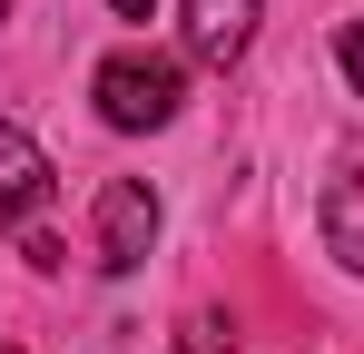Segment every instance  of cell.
<instances>
[{
    "label": "cell",
    "instance_id": "1",
    "mask_svg": "<svg viewBox=\"0 0 364 354\" xmlns=\"http://www.w3.org/2000/svg\"><path fill=\"white\" fill-rule=\"evenodd\" d=\"M89 99H99L109 128H168L178 99H187V69H178L168 50H119V59H99Z\"/></svg>",
    "mask_w": 364,
    "mask_h": 354
},
{
    "label": "cell",
    "instance_id": "2",
    "mask_svg": "<svg viewBox=\"0 0 364 354\" xmlns=\"http://www.w3.org/2000/svg\"><path fill=\"white\" fill-rule=\"evenodd\" d=\"M148 246H158V187L148 177H109L99 187V266L128 276V266H148Z\"/></svg>",
    "mask_w": 364,
    "mask_h": 354
},
{
    "label": "cell",
    "instance_id": "3",
    "mask_svg": "<svg viewBox=\"0 0 364 354\" xmlns=\"http://www.w3.org/2000/svg\"><path fill=\"white\" fill-rule=\"evenodd\" d=\"M256 20H266V0H187V50L207 69H237L246 40H256Z\"/></svg>",
    "mask_w": 364,
    "mask_h": 354
},
{
    "label": "cell",
    "instance_id": "4",
    "mask_svg": "<svg viewBox=\"0 0 364 354\" xmlns=\"http://www.w3.org/2000/svg\"><path fill=\"white\" fill-rule=\"evenodd\" d=\"M40 197H50V158H40V138L0 118V236L20 227V217H30Z\"/></svg>",
    "mask_w": 364,
    "mask_h": 354
},
{
    "label": "cell",
    "instance_id": "5",
    "mask_svg": "<svg viewBox=\"0 0 364 354\" xmlns=\"http://www.w3.org/2000/svg\"><path fill=\"white\" fill-rule=\"evenodd\" d=\"M315 217H325L335 266H345V276H364V168H335V177H325V207H315Z\"/></svg>",
    "mask_w": 364,
    "mask_h": 354
},
{
    "label": "cell",
    "instance_id": "6",
    "mask_svg": "<svg viewBox=\"0 0 364 354\" xmlns=\"http://www.w3.org/2000/svg\"><path fill=\"white\" fill-rule=\"evenodd\" d=\"M227 345H237L227 315H187V325H178V354H227Z\"/></svg>",
    "mask_w": 364,
    "mask_h": 354
},
{
    "label": "cell",
    "instance_id": "7",
    "mask_svg": "<svg viewBox=\"0 0 364 354\" xmlns=\"http://www.w3.org/2000/svg\"><path fill=\"white\" fill-rule=\"evenodd\" d=\"M335 59H345V79L364 89V20H345V30H335Z\"/></svg>",
    "mask_w": 364,
    "mask_h": 354
},
{
    "label": "cell",
    "instance_id": "8",
    "mask_svg": "<svg viewBox=\"0 0 364 354\" xmlns=\"http://www.w3.org/2000/svg\"><path fill=\"white\" fill-rule=\"evenodd\" d=\"M109 10H119V20H148V10H158V0H109Z\"/></svg>",
    "mask_w": 364,
    "mask_h": 354
},
{
    "label": "cell",
    "instance_id": "9",
    "mask_svg": "<svg viewBox=\"0 0 364 354\" xmlns=\"http://www.w3.org/2000/svg\"><path fill=\"white\" fill-rule=\"evenodd\" d=\"M0 10H10V0H0Z\"/></svg>",
    "mask_w": 364,
    "mask_h": 354
}]
</instances>
